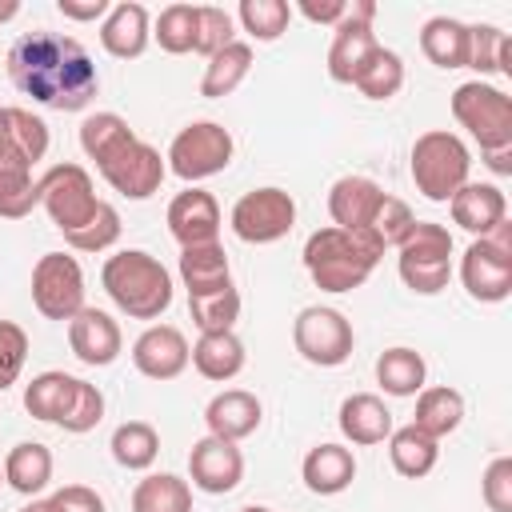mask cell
<instances>
[{"instance_id":"52","label":"cell","mask_w":512,"mask_h":512,"mask_svg":"<svg viewBox=\"0 0 512 512\" xmlns=\"http://www.w3.org/2000/svg\"><path fill=\"white\" fill-rule=\"evenodd\" d=\"M344 12H348V4H344V0H324V4L304 0V4H300V16H308L312 24H340V20H344Z\"/></svg>"},{"instance_id":"29","label":"cell","mask_w":512,"mask_h":512,"mask_svg":"<svg viewBox=\"0 0 512 512\" xmlns=\"http://www.w3.org/2000/svg\"><path fill=\"white\" fill-rule=\"evenodd\" d=\"M192 364H196V372L204 380L224 384V380L240 376V368H244V344H240L236 332H200V340L192 344Z\"/></svg>"},{"instance_id":"12","label":"cell","mask_w":512,"mask_h":512,"mask_svg":"<svg viewBox=\"0 0 512 512\" xmlns=\"http://www.w3.org/2000/svg\"><path fill=\"white\" fill-rule=\"evenodd\" d=\"M372 20H376V4L372 0H352L344 20L336 24V36H332V48H328V76L336 84H356L360 72L368 68V60L380 52Z\"/></svg>"},{"instance_id":"13","label":"cell","mask_w":512,"mask_h":512,"mask_svg":"<svg viewBox=\"0 0 512 512\" xmlns=\"http://www.w3.org/2000/svg\"><path fill=\"white\" fill-rule=\"evenodd\" d=\"M32 304L44 320H72L84 308V272L68 252H44L32 268Z\"/></svg>"},{"instance_id":"8","label":"cell","mask_w":512,"mask_h":512,"mask_svg":"<svg viewBox=\"0 0 512 512\" xmlns=\"http://www.w3.org/2000/svg\"><path fill=\"white\" fill-rule=\"evenodd\" d=\"M232 132L216 120H192L176 132L172 148H168V172H176L180 180L196 184V180H208L216 172H224L232 164Z\"/></svg>"},{"instance_id":"2","label":"cell","mask_w":512,"mask_h":512,"mask_svg":"<svg viewBox=\"0 0 512 512\" xmlns=\"http://www.w3.org/2000/svg\"><path fill=\"white\" fill-rule=\"evenodd\" d=\"M100 284L112 296V304L132 320H156L172 304V276L144 248H124L108 256L100 268Z\"/></svg>"},{"instance_id":"38","label":"cell","mask_w":512,"mask_h":512,"mask_svg":"<svg viewBox=\"0 0 512 512\" xmlns=\"http://www.w3.org/2000/svg\"><path fill=\"white\" fill-rule=\"evenodd\" d=\"M188 312L200 332H232V324L240 320V292L236 284H228L208 296H188Z\"/></svg>"},{"instance_id":"31","label":"cell","mask_w":512,"mask_h":512,"mask_svg":"<svg viewBox=\"0 0 512 512\" xmlns=\"http://www.w3.org/2000/svg\"><path fill=\"white\" fill-rule=\"evenodd\" d=\"M76 380L80 376H68V372H40L32 376V384L24 388V408L28 416L44 420V424H60L72 396H76Z\"/></svg>"},{"instance_id":"36","label":"cell","mask_w":512,"mask_h":512,"mask_svg":"<svg viewBox=\"0 0 512 512\" xmlns=\"http://www.w3.org/2000/svg\"><path fill=\"white\" fill-rule=\"evenodd\" d=\"M36 204H40V188L32 180V164H24V160L0 164V216L24 220Z\"/></svg>"},{"instance_id":"1","label":"cell","mask_w":512,"mask_h":512,"mask_svg":"<svg viewBox=\"0 0 512 512\" xmlns=\"http://www.w3.org/2000/svg\"><path fill=\"white\" fill-rule=\"evenodd\" d=\"M8 76L24 96H32V104H44L52 112H80L100 92L88 48L76 36L48 28L24 32L8 48Z\"/></svg>"},{"instance_id":"33","label":"cell","mask_w":512,"mask_h":512,"mask_svg":"<svg viewBox=\"0 0 512 512\" xmlns=\"http://www.w3.org/2000/svg\"><path fill=\"white\" fill-rule=\"evenodd\" d=\"M424 376H428V364L416 348L396 344V348L380 352V360H376V384L388 396H416L424 388Z\"/></svg>"},{"instance_id":"6","label":"cell","mask_w":512,"mask_h":512,"mask_svg":"<svg viewBox=\"0 0 512 512\" xmlns=\"http://www.w3.org/2000/svg\"><path fill=\"white\" fill-rule=\"evenodd\" d=\"M452 116L460 120V128H468L480 152L512 148V100L504 88L484 80H464L452 92Z\"/></svg>"},{"instance_id":"11","label":"cell","mask_w":512,"mask_h":512,"mask_svg":"<svg viewBox=\"0 0 512 512\" xmlns=\"http://www.w3.org/2000/svg\"><path fill=\"white\" fill-rule=\"evenodd\" d=\"M292 224H296V200L276 184L252 188L232 204V232L244 244H276L292 232Z\"/></svg>"},{"instance_id":"10","label":"cell","mask_w":512,"mask_h":512,"mask_svg":"<svg viewBox=\"0 0 512 512\" xmlns=\"http://www.w3.org/2000/svg\"><path fill=\"white\" fill-rule=\"evenodd\" d=\"M40 204L48 212V220L60 228V232H72L80 224L92 220V212L100 208L96 200V188H92V176L80 168V164H52L40 180Z\"/></svg>"},{"instance_id":"54","label":"cell","mask_w":512,"mask_h":512,"mask_svg":"<svg viewBox=\"0 0 512 512\" xmlns=\"http://www.w3.org/2000/svg\"><path fill=\"white\" fill-rule=\"evenodd\" d=\"M484 164H488L496 176H512V148H496V152H484Z\"/></svg>"},{"instance_id":"34","label":"cell","mask_w":512,"mask_h":512,"mask_svg":"<svg viewBox=\"0 0 512 512\" xmlns=\"http://www.w3.org/2000/svg\"><path fill=\"white\" fill-rule=\"evenodd\" d=\"M108 448H112V460H116L120 468L144 472V468H152L156 456H160V436H156V428H152L148 420H124V424H116Z\"/></svg>"},{"instance_id":"35","label":"cell","mask_w":512,"mask_h":512,"mask_svg":"<svg viewBox=\"0 0 512 512\" xmlns=\"http://www.w3.org/2000/svg\"><path fill=\"white\" fill-rule=\"evenodd\" d=\"M132 512H192V488L172 472H152L132 488Z\"/></svg>"},{"instance_id":"51","label":"cell","mask_w":512,"mask_h":512,"mask_svg":"<svg viewBox=\"0 0 512 512\" xmlns=\"http://www.w3.org/2000/svg\"><path fill=\"white\" fill-rule=\"evenodd\" d=\"M64 20H104L108 16V0H56Z\"/></svg>"},{"instance_id":"17","label":"cell","mask_w":512,"mask_h":512,"mask_svg":"<svg viewBox=\"0 0 512 512\" xmlns=\"http://www.w3.org/2000/svg\"><path fill=\"white\" fill-rule=\"evenodd\" d=\"M168 232H172V240L180 248L216 244V236H220V204H216V196L204 192V188H184L180 196H172Z\"/></svg>"},{"instance_id":"42","label":"cell","mask_w":512,"mask_h":512,"mask_svg":"<svg viewBox=\"0 0 512 512\" xmlns=\"http://www.w3.org/2000/svg\"><path fill=\"white\" fill-rule=\"evenodd\" d=\"M356 88H360V96H368V100H392V96L404 88V60H400L392 48L380 44V52H376V56L368 60V68L360 72Z\"/></svg>"},{"instance_id":"5","label":"cell","mask_w":512,"mask_h":512,"mask_svg":"<svg viewBox=\"0 0 512 512\" xmlns=\"http://www.w3.org/2000/svg\"><path fill=\"white\" fill-rule=\"evenodd\" d=\"M396 252H400L396 256L400 280L416 296H436L448 288V280H452V232L444 224L416 220Z\"/></svg>"},{"instance_id":"22","label":"cell","mask_w":512,"mask_h":512,"mask_svg":"<svg viewBox=\"0 0 512 512\" xmlns=\"http://www.w3.org/2000/svg\"><path fill=\"white\" fill-rule=\"evenodd\" d=\"M448 204H452V220L472 236H488L492 228H500L508 220V200H504V192L496 184L468 180Z\"/></svg>"},{"instance_id":"25","label":"cell","mask_w":512,"mask_h":512,"mask_svg":"<svg viewBox=\"0 0 512 512\" xmlns=\"http://www.w3.org/2000/svg\"><path fill=\"white\" fill-rule=\"evenodd\" d=\"M180 280L188 288V296H208L232 284V268H228V252L220 244H196V248H180Z\"/></svg>"},{"instance_id":"4","label":"cell","mask_w":512,"mask_h":512,"mask_svg":"<svg viewBox=\"0 0 512 512\" xmlns=\"http://www.w3.org/2000/svg\"><path fill=\"white\" fill-rule=\"evenodd\" d=\"M408 168H412V184H416V192L424 200L448 204L468 184L472 156H468V148H464V140L456 132L432 128V132L416 136L412 156H408Z\"/></svg>"},{"instance_id":"26","label":"cell","mask_w":512,"mask_h":512,"mask_svg":"<svg viewBox=\"0 0 512 512\" xmlns=\"http://www.w3.org/2000/svg\"><path fill=\"white\" fill-rule=\"evenodd\" d=\"M464 420V396L448 384H436V388H420L416 392V416H412V428H420L424 436L432 440H444L460 428Z\"/></svg>"},{"instance_id":"41","label":"cell","mask_w":512,"mask_h":512,"mask_svg":"<svg viewBox=\"0 0 512 512\" xmlns=\"http://www.w3.org/2000/svg\"><path fill=\"white\" fill-rule=\"evenodd\" d=\"M152 36L172 56L192 52L196 48V4H168V8H160Z\"/></svg>"},{"instance_id":"15","label":"cell","mask_w":512,"mask_h":512,"mask_svg":"<svg viewBox=\"0 0 512 512\" xmlns=\"http://www.w3.org/2000/svg\"><path fill=\"white\" fill-rule=\"evenodd\" d=\"M188 480L192 488L208 492V496H224L244 480V456L232 440L220 436H204L192 444L188 452Z\"/></svg>"},{"instance_id":"20","label":"cell","mask_w":512,"mask_h":512,"mask_svg":"<svg viewBox=\"0 0 512 512\" xmlns=\"http://www.w3.org/2000/svg\"><path fill=\"white\" fill-rule=\"evenodd\" d=\"M260 416H264L260 400L252 392H244V388H224L204 408L208 436H220V440H232V444L244 440V436H252L260 428Z\"/></svg>"},{"instance_id":"53","label":"cell","mask_w":512,"mask_h":512,"mask_svg":"<svg viewBox=\"0 0 512 512\" xmlns=\"http://www.w3.org/2000/svg\"><path fill=\"white\" fill-rule=\"evenodd\" d=\"M8 160H24L20 152H16V144H12V124H8V108H0V164H8ZM28 164V160H24Z\"/></svg>"},{"instance_id":"16","label":"cell","mask_w":512,"mask_h":512,"mask_svg":"<svg viewBox=\"0 0 512 512\" xmlns=\"http://www.w3.org/2000/svg\"><path fill=\"white\" fill-rule=\"evenodd\" d=\"M188 360H192V348H188L184 332L172 324H152L132 344V364L148 380H176L188 368Z\"/></svg>"},{"instance_id":"27","label":"cell","mask_w":512,"mask_h":512,"mask_svg":"<svg viewBox=\"0 0 512 512\" xmlns=\"http://www.w3.org/2000/svg\"><path fill=\"white\" fill-rule=\"evenodd\" d=\"M4 480H8V488L20 492V496L44 492L48 480H52V452H48V444H40V440H20V444H12L8 456H4Z\"/></svg>"},{"instance_id":"30","label":"cell","mask_w":512,"mask_h":512,"mask_svg":"<svg viewBox=\"0 0 512 512\" xmlns=\"http://www.w3.org/2000/svg\"><path fill=\"white\" fill-rule=\"evenodd\" d=\"M420 52L436 68H468V24H460L456 16H432L420 28Z\"/></svg>"},{"instance_id":"58","label":"cell","mask_w":512,"mask_h":512,"mask_svg":"<svg viewBox=\"0 0 512 512\" xmlns=\"http://www.w3.org/2000/svg\"><path fill=\"white\" fill-rule=\"evenodd\" d=\"M0 480H4V468H0Z\"/></svg>"},{"instance_id":"43","label":"cell","mask_w":512,"mask_h":512,"mask_svg":"<svg viewBox=\"0 0 512 512\" xmlns=\"http://www.w3.org/2000/svg\"><path fill=\"white\" fill-rule=\"evenodd\" d=\"M128 136H132L128 120L116 116V112H92V116L80 124V148H84V156L96 160V164H100L116 144H124Z\"/></svg>"},{"instance_id":"47","label":"cell","mask_w":512,"mask_h":512,"mask_svg":"<svg viewBox=\"0 0 512 512\" xmlns=\"http://www.w3.org/2000/svg\"><path fill=\"white\" fill-rule=\"evenodd\" d=\"M100 420H104V392L96 384H88V380H76V396H72L60 428L80 436V432H92Z\"/></svg>"},{"instance_id":"21","label":"cell","mask_w":512,"mask_h":512,"mask_svg":"<svg viewBox=\"0 0 512 512\" xmlns=\"http://www.w3.org/2000/svg\"><path fill=\"white\" fill-rule=\"evenodd\" d=\"M384 188L368 176H340L332 188H328V216H332V228H344V232H364L376 204H380Z\"/></svg>"},{"instance_id":"56","label":"cell","mask_w":512,"mask_h":512,"mask_svg":"<svg viewBox=\"0 0 512 512\" xmlns=\"http://www.w3.org/2000/svg\"><path fill=\"white\" fill-rule=\"evenodd\" d=\"M20 512H48V508H44V500H32V504H24Z\"/></svg>"},{"instance_id":"24","label":"cell","mask_w":512,"mask_h":512,"mask_svg":"<svg viewBox=\"0 0 512 512\" xmlns=\"http://www.w3.org/2000/svg\"><path fill=\"white\" fill-rule=\"evenodd\" d=\"M304 488L316 496H336L356 480V456L344 444H316L308 448L304 464H300Z\"/></svg>"},{"instance_id":"50","label":"cell","mask_w":512,"mask_h":512,"mask_svg":"<svg viewBox=\"0 0 512 512\" xmlns=\"http://www.w3.org/2000/svg\"><path fill=\"white\" fill-rule=\"evenodd\" d=\"M48 512H104V500L88 484H64L44 500Z\"/></svg>"},{"instance_id":"23","label":"cell","mask_w":512,"mask_h":512,"mask_svg":"<svg viewBox=\"0 0 512 512\" xmlns=\"http://www.w3.org/2000/svg\"><path fill=\"white\" fill-rule=\"evenodd\" d=\"M340 432L356 448H372L392 436V412L376 392H352L340 404Z\"/></svg>"},{"instance_id":"28","label":"cell","mask_w":512,"mask_h":512,"mask_svg":"<svg viewBox=\"0 0 512 512\" xmlns=\"http://www.w3.org/2000/svg\"><path fill=\"white\" fill-rule=\"evenodd\" d=\"M248 72H252V44L232 40V44H224L216 56H208L204 76H200V96L224 100V96H232V92L244 84Z\"/></svg>"},{"instance_id":"46","label":"cell","mask_w":512,"mask_h":512,"mask_svg":"<svg viewBox=\"0 0 512 512\" xmlns=\"http://www.w3.org/2000/svg\"><path fill=\"white\" fill-rule=\"evenodd\" d=\"M8 124H12V144H16V152H20L28 164L44 160V152H48V124H44L36 112H28V108H8Z\"/></svg>"},{"instance_id":"14","label":"cell","mask_w":512,"mask_h":512,"mask_svg":"<svg viewBox=\"0 0 512 512\" xmlns=\"http://www.w3.org/2000/svg\"><path fill=\"white\" fill-rule=\"evenodd\" d=\"M96 168H100V176H104L120 196H128V200H148L152 192H160V184H164V176H168L164 156H160L152 144H144L136 132H132L124 144H116Z\"/></svg>"},{"instance_id":"55","label":"cell","mask_w":512,"mask_h":512,"mask_svg":"<svg viewBox=\"0 0 512 512\" xmlns=\"http://www.w3.org/2000/svg\"><path fill=\"white\" fill-rule=\"evenodd\" d=\"M16 12H20V4H16V0H0V24H4V20H12Z\"/></svg>"},{"instance_id":"49","label":"cell","mask_w":512,"mask_h":512,"mask_svg":"<svg viewBox=\"0 0 512 512\" xmlns=\"http://www.w3.org/2000/svg\"><path fill=\"white\" fill-rule=\"evenodd\" d=\"M480 492H484V504L492 512H512V456H496L484 468Z\"/></svg>"},{"instance_id":"40","label":"cell","mask_w":512,"mask_h":512,"mask_svg":"<svg viewBox=\"0 0 512 512\" xmlns=\"http://www.w3.org/2000/svg\"><path fill=\"white\" fill-rule=\"evenodd\" d=\"M468 68H476L480 76L512 72V64H508V36L496 24H472L468 28Z\"/></svg>"},{"instance_id":"32","label":"cell","mask_w":512,"mask_h":512,"mask_svg":"<svg viewBox=\"0 0 512 512\" xmlns=\"http://www.w3.org/2000/svg\"><path fill=\"white\" fill-rule=\"evenodd\" d=\"M388 456H392V468H396L400 476L420 480V476H428V472L436 468V460H440V440H432V436H424L420 428L404 424V428H392V436H388Z\"/></svg>"},{"instance_id":"9","label":"cell","mask_w":512,"mask_h":512,"mask_svg":"<svg viewBox=\"0 0 512 512\" xmlns=\"http://www.w3.org/2000/svg\"><path fill=\"white\" fill-rule=\"evenodd\" d=\"M292 344L296 352L316 364V368H336L352 356V320L340 308H324V304H308L300 308V316L292 320Z\"/></svg>"},{"instance_id":"3","label":"cell","mask_w":512,"mask_h":512,"mask_svg":"<svg viewBox=\"0 0 512 512\" xmlns=\"http://www.w3.org/2000/svg\"><path fill=\"white\" fill-rule=\"evenodd\" d=\"M304 268L320 292H352L360 288L372 268L380 264V248L364 232H344V228H316L304 240Z\"/></svg>"},{"instance_id":"39","label":"cell","mask_w":512,"mask_h":512,"mask_svg":"<svg viewBox=\"0 0 512 512\" xmlns=\"http://www.w3.org/2000/svg\"><path fill=\"white\" fill-rule=\"evenodd\" d=\"M236 16H240V24L252 40L272 44V40L284 36V28L292 20V4H284V0H240Z\"/></svg>"},{"instance_id":"18","label":"cell","mask_w":512,"mask_h":512,"mask_svg":"<svg viewBox=\"0 0 512 512\" xmlns=\"http://www.w3.org/2000/svg\"><path fill=\"white\" fill-rule=\"evenodd\" d=\"M120 344H124V336H120V324L108 316V312H100V308H80L72 320H68V348H72V356L80 360V364H88V368H108L116 356H120Z\"/></svg>"},{"instance_id":"37","label":"cell","mask_w":512,"mask_h":512,"mask_svg":"<svg viewBox=\"0 0 512 512\" xmlns=\"http://www.w3.org/2000/svg\"><path fill=\"white\" fill-rule=\"evenodd\" d=\"M412 224H416L412 208L404 200H396V196L384 192L380 204H376V212H372V220H368V228H364V236L384 252V248H400V240L412 232Z\"/></svg>"},{"instance_id":"57","label":"cell","mask_w":512,"mask_h":512,"mask_svg":"<svg viewBox=\"0 0 512 512\" xmlns=\"http://www.w3.org/2000/svg\"><path fill=\"white\" fill-rule=\"evenodd\" d=\"M240 512H272V508H264V504H244Z\"/></svg>"},{"instance_id":"7","label":"cell","mask_w":512,"mask_h":512,"mask_svg":"<svg viewBox=\"0 0 512 512\" xmlns=\"http://www.w3.org/2000/svg\"><path fill=\"white\" fill-rule=\"evenodd\" d=\"M460 280L472 300L500 304L512 296V224L504 220L488 236H476L460 256Z\"/></svg>"},{"instance_id":"44","label":"cell","mask_w":512,"mask_h":512,"mask_svg":"<svg viewBox=\"0 0 512 512\" xmlns=\"http://www.w3.org/2000/svg\"><path fill=\"white\" fill-rule=\"evenodd\" d=\"M64 240L76 252H104V248H112L120 240V212L100 200V208L92 212V220L80 224V228H72V232H64Z\"/></svg>"},{"instance_id":"48","label":"cell","mask_w":512,"mask_h":512,"mask_svg":"<svg viewBox=\"0 0 512 512\" xmlns=\"http://www.w3.org/2000/svg\"><path fill=\"white\" fill-rule=\"evenodd\" d=\"M28 360V332L16 320H0V392L16 384Z\"/></svg>"},{"instance_id":"45","label":"cell","mask_w":512,"mask_h":512,"mask_svg":"<svg viewBox=\"0 0 512 512\" xmlns=\"http://www.w3.org/2000/svg\"><path fill=\"white\" fill-rule=\"evenodd\" d=\"M236 32H232V16L216 4H196V48L200 56H216L224 44H232Z\"/></svg>"},{"instance_id":"19","label":"cell","mask_w":512,"mask_h":512,"mask_svg":"<svg viewBox=\"0 0 512 512\" xmlns=\"http://www.w3.org/2000/svg\"><path fill=\"white\" fill-rule=\"evenodd\" d=\"M152 40V20H148V8L136 4V0H120L108 8V16L100 20V44L108 56L116 60H136L144 56Z\"/></svg>"}]
</instances>
